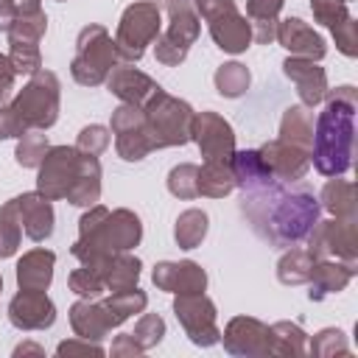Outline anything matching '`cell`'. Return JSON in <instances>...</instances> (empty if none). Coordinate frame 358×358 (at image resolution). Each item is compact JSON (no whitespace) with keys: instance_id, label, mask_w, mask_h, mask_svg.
<instances>
[{"instance_id":"1","label":"cell","mask_w":358,"mask_h":358,"mask_svg":"<svg viewBox=\"0 0 358 358\" xmlns=\"http://www.w3.org/2000/svg\"><path fill=\"white\" fill-rule=\"evenodd\" d=\"M241 213L252 232L271 246H296L319 221V199L308 185L274 176L241 187Z\"/></svg>"},{"instance_id":"2","label":"cell","mask_w":358,"mask_h":358,"mask_svg":"<svg viewBox=\"0 0 358 358\" xmlns=\"http://www.w3.org/2000/svg\"><path fill=\"white\" fill-rule=\"evenodd\" d=\"M355 109H358L355 87L344 84V87L327 90L324 109L316 117L313 145H310V162L322 176H341L352 168Z\"/></svg>"},{"instance_id":"3","label":"cell","mask_w":358,"mask_h":358,"mask_svg":"<svg viewBox=\"0 0 358 358\" xmlns=\"http://www.w3.org/2000/svg\"><path fill=\"white\" fill-rule=\"evenodd\" d=\"M143 238V224L140 218L120 207V210H106L101 204H92L81 221H78V241L73 243V257L78 263H103L106 257L117 252H129L140 243Z\"/></svg>"},{"instance_id":"4","label":"cell","mask_w":358,"mask_h":358,"mask_svg":"<svg viewBox=\"0 0 358 358\" xmlns=\"http://www.w3.org/2000/svg\"><path fill=\"white\" fill-rule=\"evenodd\" d=\"M59 90L62 84L56 73L39 67L31 76V81L14 95V101L8 103V112L22 134L31 129L45 131L59 120Z\"/></svg>"},{"instance_id":"5","label":"cell","mask_w":358,"mask_h":358,"mask_svg":"<svg viewBox=\"0 0 358 358\" xmlns=\"http://www.w3.org/2000/svg\"><path fill=\"white\" fill-rule=\"evenodd\" d=\"M143 117H145V131L154 151L190 143L196 112L187 101L168 95L162 87L143 103Z\"/></svg>"},{"instance_id":"6","label":"cell","mask_w":358,"mask_h":358,"mask_svg":"<svg viewBox=\"0 0 358 358\" xmlns=\"http://www.w3.org/2000/svg\"><path fill=\"white\" fill-rule=\"evenodd\" d=\"M120 64L115 39L103 25H87L81 28L76 39V56L70 62V73L81 87H98L106 84L109 73Z\"/></svg>"},{"instance_id":"7","label":"cell","mask_w":358,"mask_h":358,"mask_svg":"<svg viewBox=\"0 0 358 358\" xmlns=\"http://www.w3.org/2000/svg\"><path fill=\"white\" fill-rule=\"evenodd\" d=\"M162 28V11L154 0H137L131 3L120 22H117V34H115V48L123 64H134L143 59L145 48L157 39Z\"/></svg>"},{"instance_id":"8","label":"cell","mask_w":358,"mask_h":358,"mask_svg":"<svg viewBox=\"0 0 358 358\" xmlns=\"http://www.w3.org/2000/svg\"><path fill=\"white\" fill-rule=\"evenodd\" d=\"M168 28L162 34H157V45H154V56L159 64H179L185 62L190 45L199 39L201 31V17L196 14L193 0H168Z\"/></svg>"},{"instance_id":"9","label":"cell","mask_w":358,"mask_h":358,"mask_svg":"<svg viewBox=\"0 0 358 358\" xmlns=\"http://www.w3.org/2000/svg\"><path fill=\"white\" fill-rule=\"evenodd\" d=\"M196 14L207 22L213 42L224 53H243L252 42V25L238 11L235 0H193Z\"/></svg>"},{"instance_id":"10","label":"cell","mask_w":358,"mask_h":358,"mask_svg":"<svg viewBox=\"0 0 358 358\" xmlns=\"http://www.w3.org/2000/svg\"><path fill=\"white\" fill-rule=\"evenodd\" d=\"M90 159L92 157L81 154L76 145H53V148H48L45 159L39 162L36 190L50 201L67 199V193L73 190V185L78 182V176L84 173Z\"/></svg>"},{"instance_id":"11","label":"cell","mask_w":358,"mask_h":358,"mask_svg":"<svg viewBox=\"0 0 358 358\" xmlns=\"http://www.w3.org/2000/svg\"><path fill=\"white\" fill-rule=\"evenodd\" d=\"M308 252L316 260H358V227L355 218H333L316 221L308 232Z\"/></svg>"},{"instance_id":"12","label":"cell","mask_w":358,"mask_h":358,"mask_svg":"<svg viewBox=\"0 0 358 358\" xmlns=\"http://www.w3.org/2000/svg\"><path fill=\"white\" fill-rule=\"evenodd\" d=\"M173 313L185 330V336L196 347H213L221 341V330L215 324V302L201 294H176Z\"/></svg>"},{"instance_id":"13","label":"cell","mask_w":358,"mask_h":358,"mask_svg":"<svg viewBox=\"0 0 358 358\" xmlns=\"http://www.w3.org/2000/svg\"><path fill=\"white\" fill-rule=\"evenodd\" d=\"M109 131L115 134V148H117L120 159H126V162H140L154 151L148 131H145L143 106L120 103L112 112V129Z\"/></svg>"},{"instance_id":"14","label":"cell","mask_w":358,"mask_h":358,"mask_svg":"<svg viewBox=\"0 0 358 358\" xmlns=\"http://www.w3.org/2000/svg\"><path fill=\"white\" fill-rule=\"evenodd\" d=\"M190 140H196L204 162H224L229 165L235 154V131L218 112H199L193 117Z\"/></svg>"},{"instance_id":"15","label":"cell","mask_w":358,"mask_h":358,"mask_svg":"<svg viewBox=\"0 0 358 358\" xmlns=\"http://www.w3.org/2000/svg\"><path fill=\"white\" fill-rule=\"evenodd\" d=\"M310 11H313L316 22L330 28L338 50L344 56L355 59L358 56V31H355V20L350 17L347 0H310Z\"/></svg>"},{"instance_id":"16","label":"cell","mask_w":358,"mask_h":358,"mask_svg":"<svg viewBox=\"0 0 358 358\" xmlns=\"http://www.w3.org/2000/svg\"><path fill=\"white\" fill-rule=\"evenodd\" d=\"M221 338H224V347L229 355H246V358L271 355L268 352V324H263L260 319L235 316V319H229Z\"/></svg>"},{"instance_id":"17","label":"cell","mask_w":358,"mask_h":358,"mask_svg":"<svg viewBox=\"0 0 358 358\" xmlns=\"http://www.w3.org/2000/svg\"><path fill=\"white\" fill-rule=\"evenodd\" d=\"M8 322L17 330H48L56 322V305L45 291H25L8 302Z\"/></svg>"},{"instance_id":"18","label":"cell","mask_w":358,"mask_h":358,"mask_svg":"<svg viewBox=\"0 0 358 358\" xmlns=\"http://www.w3.org/2000/svg\"><path fill=\"white\" fill-rule=\"evenodd\" d=\"M282 73L294 81L302 106L313 109L324 101L327 95V73L324 67H319V62L313 59H302V56H288L282 62Z\"/></svg>"},{"instance_id":"19","label":"cell","mask_w":358,"mask_h":358,"mask_svg":"<svg viewBox=\"0 0 358 358\" xmlns=\"http://www.w3.org/2000/svg\"><path fill=\"white\" fill-rule=\"evenodd\" d=\"M151 280L159 291H168V294H201L207 288V274L193 260H179V263L162 260L154 266Z\"/></svg>"},{"instance_id":"20","label":"cell","mask_w":358,"mask_h":358,"mask_svg":"<svg viewBox=\"0 0 358 358\" xmlns=\"http://www.w3.org/2000/svg\"><path fill=\"white\" fill-rule=\"evenodd\" d=\"M274 39H277L291 56H302V59H313V62H319V59H324V53H327L324 39H322L308 22H302L299 17L277 20Z\"/></svg>"},{"instance_id":"21","label":"cell","mask_w":358,"mask_h":358,"mask_svg":"<svg viewBox=\"0 0 358 358\" xmlns=\"http://www.w3.org/2000/svg\"><path fill=\"white\" fill-rule=\"evenodd\" d=\"M257 151H260L266 168L280 182H299L308 173V168H310V154L302 151V148H296V145L282 143L280 137L271 140V143H266V145H260Z\"/></svg>"},{"instance_id":"22","label":"cell","mask_w":358,"mask_h":358,"mask_svg":"<svg viewBox=\"0 0 358 358\" xmlns=\"http://www.w3.org/2000/svg\"><path fill=\"white\" fill-rule=\"evenodd\" d=\"M106 87L115 98H120L123 103H131V106H143L159 90V84L151 76H145L143 70H137L131 64H123V62L109 73Z\"/></svg>"},{"instance_id":"23","label":"cell","mask_w":358,"mask_h":358,"mask_svg":"<svg viewBox=\"0 0 358 358\" xmlns=\"http://www.w3.org/2000/svg\"><path fill=\"white\" fill-rule=\"evenodd\" d=\"M17 201V213H20V221H22V229L31 241L42 243L50 238L53 232V204L50 199H45L39 190L36 193H22L14 199Z\"/></svg>"},{"instance_id":"24","label":"cell","mask_w":358,"mask_h":358,"mask_svg":"<svg viewBox=\"0 0 358 358\" xmlns=\"http://www.w3.org/2000/svg\"><path fill=\"white\" fill-rule=\"evenodd\" d=\"M355 271H358L355 263H344V260H316L313 268H310V277H308V282H310L308 296H310L313 302H319V299H324V296H330V294L344 291V288L350 285V280L355 277Z\"/></svg>"},{"instance_id":"25","label":"cell","mask_w":358,"mask_h":358,"mask_svg":"<svg viewBox=\"0 0 358 358\" xmlns=\"http://www.w3.org/2000/svg\"><path fill=\"white\" fill-rule=\"evenodd\" d=\"M70 324L78 338H90V341H101L109 330H115L109 310L98 299H78L70 308Z\"/></svg>"},{"instance_id":"26","label":"cell","mask_w":358,"mask_h":358,"mask_svg":"<svg viewBox=\"0 0 358 358\" xmlns=\"http://www.w3.org/2000/svg\"><path fill=\"white\" fill-rule=\"evenodd\" d=\"M56 255L50 249H31L17 260V285L25 291H45L53 280Z\"/></svg>"},{"instance_id":"27","label":"cell","mask_w":358,"mask_h":358,"mask_svg":"<svg viewBox=\"0 0 358 358\" xmlns=\"http://www.w3.org/2000/svg\"><path fill=\"white\" fill-rule=\"evenodd\" d=\"M280 140L310 154L313 145V112L308 106H288L280 120Z\"/></svg>"},{"instance_id":"28","label":"cell","mask_w":358,"mask_h":358,"mask_svg":"<svg viewBox=\"0 0 358 358\" xmlns=\"http://www.w3.org/2000/svg\"><path fill=\"white\" fill-rule=\"evenodd\" d=\"M103 268V282H106V291L115 294V291H126V288H134L137 280H140V268L143 263L129 255V252H117L112 257H106L101 263Z\"/></svg>"},{"instance_id":"29","label":"cell","mask_w":358,"mask_h":358,"mask_svg":"<svg viewBox=\"0 0 358 358\" xmlns=\"http://www.w3.org/2000/svg\"><path fill=\"white\" fill-rule=\"evenodd\" d=\"M268 352L271 355H308V333L296 322H274L268 327Z\"/></svg>"},{"instance_id":"30","label":"cell","mask_w":358,"mask_h":358,"mask_svg":"<svg viewBox=\"0 0 358 358\" xmlns=\"http://www.w3.org/2000/svg\"><path fill=\"white\" fill-rule=\"evenodd\" d=\"M322 207L327 213H333L336 218H355L358 213V193H355V185L347 182V179H338L333 176L324 187H322V196H319Z\"/></svg>"},{"instance_id":"31","label":"cell","mask_w":358,"mask_h":358,"mask_svg":"<svg viewBox=\"0 0 358 358\" xmlns=\"http://www.w3.org/2000/svg\"><path fill=\"white\" fill-rule=\"evenodd\" d=\"M285 0H246V14L252 25V39L257 45H268L277 31V17Z\"/></svg>"},{"instance_id":"32","label":"cell","mask_w":358,"mask_h":358,"mask_svg":"<svg viewBox=\"0 0 358 358\" xmlns=\"http://www.w3.org/2000/svg\"><path fill=\"white\" fill-rule=\"evenodd\" d=\"M101 302H103V308L109 310L112 324L120 327V324H123L126 319H131L134 313H143V310H145L148 296H145V291H140V288L134 285V288H126V291H115V294H109V296L101 299Z\"/></svg>"},{"instance_id":"33","label":"cell","mask_w":358,"mask_h":358,"mask_svg":"<svg viewBox=\"0 0 358 358\" xmlns=\"http://www.w3.org/2000/svg\"><path fill=\"white\" fill-rule=\"evenodd\" d=\"M235 190V176L232 168L224 162H204L199 168V196L210 199H224Z\"/></svg>"},{"instance_id":"34","label":"cell","mask_w":358,"mask_h":358,"mask_svg":"<svg viewBox=\"0 0 358 358\" xmlns=\"http://www.w3.org/2000/svg\"><path fill=\"white\" fill-rule=\"evenodd\" d=\"M313 263H316V257H313L308 249L291 246V249L280 257V263H277V280H280L282 285H302V282H308Z\"/></svg>"},{"instance_id":"35","label":"cell","mask_w":358,"mask_h":358,"mask_svg":"<svg viewBox=\"0 0 358 358\" xmlns=\"http://www.w3.org/2000/svg\"><path fill=\"white\" fill-rule=\"evenodd\" d=\"M207 227L210 224H207V213L204 210H196V207L185 210L173 224V238H176L179 249H196L204 241Z\"/></svg>"},{"instance_id":"36","label":"cell","mask_w":358,"mask_h":358,"mask_svg":"<svg viewBox=\"0 0 358 358\" xmlns=\"http://www.w3.org/2000/svg\"><path fill=\"white\" fill-rule=\"evenodd\" d=\"M101 199V162L98 157H92L84 168V173L78 176V182L73 185V190L67 193V201L76 207H92Z\"/></svg>"},{"instance_id":"37","label":"cell","mask_w":358,"mask_h":358,"mask_svg":"<svg viewBox=\"0 0 358 358\" xmlns=\"http://www.w3.org/2000/svg\"><path fill=\"white\" fill-rule=\"evenodd\" d=\"M215 90L224 95V98H241L246 90H249V81H252V76H249V70H246V64H241V62H227V64H221L218 70H215Z\"/></svg>"},{"instance_id":"38","label":"cell","mask_w":358,"mask_h":358,"mask_svg":"<svg viewBox=\"0 0 358 358\" xmlns=\"http://www.w3.org/2000/svg\"><path fill=\"white\" fill-rule=\"evenodd\" d=\"M67 285H70V291H73V294H78L81 299H98V296L106 291L101 263H92V266L81 263V268H76V271L70 274Z\"/></svg>"},{"instance_id":"39","label":"cell","mask_w":358,"mask_h":358,"mask_svg":"<svg viewBox=\"0 0 358 358\" xmlns=\"http://www.w3.org/2000/svg\"><path fill=\"white\" fill-rule=\"evenodd\" d=\"M20 238H22V221L17 213V201L11 199L0 207V260L17 252Z\"/></svg>"},{"instance_id":"40","label":"cell","mask_w":358,"mask_h":358,"mask_svg":"<svg viewBox=\"0 0 358 358\" xmlns=\"http://www.w3.org/2000/svg\"><path fill=\"white\" fill-rule=\"evenodd\" d=\"M48 134L45 131H39V129H31V131H25L22 137H20V143H17V165H22V168H39V162L45 159V154H48Z\"/></svg>"},{"instance_id":"41","label":"cell","mask_w":358,"mask_h":358,"mask_svg":"<svg viewBox=\"0 0 358 358\" xmlns=\"http://www.w3.org/2000/svg\"><path fill=\"white\" fill-rule=\"evenodd\" d=\"M8 62L14 67L17 76H34L42 67V56H39V42H8Z\"/></svg>"},{"instance_id":"42","label":"cell","mask_w":358,"mask_h":358,"mask_svg":"<svg viewBox=\"0 0 358 358\" xmlns=\"http://www.w3.org/2000/svg\"><path fill=\"white\" fill-rule=\"evenodd\" d=\"M168 190L176 199H196L199 196V165L182 162V165L171 168V173H168Z\"/></svg>"},{"instance_id":"43","label":"cell","mask_w":358,"mask_h":358,"mask_svg":"<svg viewBox=\"0 0 358 358\" xmlns=\"http://www.w3.org/2000/svg\"><path fill=\"white\" fill-rule=\"evenodd\" d=\"M48 31V17L45 11H36V14H22V17H14V22L8 25V42L20 39V42H39L42 34Z\"/></svg>"},{"instance_id":"44","label":"cell","mask_w":358,"mask_h":358,"mask_svg":"<svg viewBox=\"0 0 358 358\" xmlns=\"http://www.w3.org/2000/svg\"><path fill=\"white\" fill-rule=\"evenodd\" d=\"M129 336L145 352V350H151V347H157L162 341V336H165V319L159 313H143L140 322L134 324V330Z\"/></svg>"},{"instance_id":"45","label":"cell","mask_w":358,"mask_h":358,"mask_svg":"<svg viewBox=\"0 0 358 358\" xmlns=\"http://www.w3.org/2000/svg\"><path fill=\"white\" fill-rule=\"evenodd\" d=\"M308 352H313V355H319V358H330V355H347L350 352V344H347V338H344V333L341 330H336V327H324V330H319L316 336H313V341L308 344Z\"/></svg>"},{"instance_id":"46","label":"cell","mask_w":358,"mask_h":358,"mask_svg":"<svg viewBox=\"0 0 358 358\" xmlns=\"http://www.w3.org/2000/svg\"><path fill=\"white\" fill-rule=\"evenodd\" d=\"M76 148H78L81 154H90V157L103 154V151L109 148V129H106V126H98V123L84 126V129L78 131Z\"/></svg>"},{"instance_id":"47","label":"cell","mask_w":358,"mask_h":358,"mask_svg":"<svg viewBox=\"0 0 358 358\" xmlns=\"http://www.w3.org/2000/svg\"><path fill=\"white\" fill-rule=\"evenodd\" d=\"M103 355V347H98L95 341H90V338H76V341H62L59 347H56V355Z\"/></svg>"},{"instance_id":"48","label":"cell","mask_w":358,"mask_h":358,"mask_svg":"<svg viewBox=\"0 0 358 358\" xmlns=\"http://www.w3.org/2000/svg\"><path fill=\"white\" fill-rule=\"evenodd\" d=\"M14 78H17V73H14L11 62H8V56L0 53V106L6 103V98H8L11 87H14Z\"/></svg>"},{"instance_id":"49","label":"cell","mask_w":358,"mask_h":358,"mask_svg":"<svg viewBox=\"0 0 358 358\" xmlns=\"http://www.w3.org/2000/svg\"><path fill=\"white\" fill-rule=\"evenodd\" d=\"M11 137H22V131L14 123L8 106H0V140H11Z\"/></svg>"},{"instance_id":"50","label":"cell","mask_w":358,"mask_h":358,"mask_svg":"<svg viewBox=\"0 0 358 358\" xmlns=\"http://www.w3.org/2000/svg\"><path fill=\"white\" fill-rule=\"evenodd\" d=\"M143 350L134 344V338L129 336V333H123V336H117L115 341H112V355H140Z\"/></svg>"},{"instance_id":"51","label":"cell","mask_w":358,"mask_h":358,"mask_svg":"<svg viewBox=\"0 0 358 358\" xmlns=\"http://www.w3.org/2000/svg\"><path fill=\"white\" fill-rule=\"evenodd\" d=\"M17 17V8L11 0H0V31H8V25L14 22Z\"/></svg>"},{"instance_id":"52","label":"cell","mask_w":358,"mask_h":358,"mask_svg":"<svg viewBox=\"0 0 358 358\" xmlns=\"http://www.w3.org/2000/svg\"><path fill=\"white\" fill-rule=\"evenodd\" d=\"M11 3H14V8H17V17L42 11V3H39V0H11Z\"/></svg>"},{"instance_id":"53","label":"cell","mask_w":358,"mask_h":358,"mask_svg":"<svg viewBox=\"0 0 358 358\" xmlns=\"http://www.w3.org/2000/svg\"><path fill=\"white\" fill-rule=\"evenodd\" d=\"M14 355L20 358V355H45V350L39 347V344H31V341H25V344H20L17 350H14Z\"/></svg>"},{"instance_id":"54","label":"cell","mask_w":358,"mask_h":358,"mask_svg":"<svg viewBox=\"0 0 358 358\" xmlns=\"http://www.w3.org/2000/svg\"><path fill=\"white\" fill-rule=\"evenodd\" d=\"M0 291H3V277H0Z\"/></svg>"},{"instance_id":"55","label":"cell","mask_w":358,"mask_h":358,"mask_svg":"<svg viewBox=\"0 0 358 358\" xmlns=\"http://www.w3.org/2000/svg\"><path fill=\"white\" fill-rule=\"evenodd\" d=\"M59 3H64V0H59Z\"/></svg>"},{"instance_id":"56","label":"cell","mask_w":358,"mask_h":358,"mask_svg":"<svg viewBox=\"0 0 358 358\" xmlns=\"http://www.w3.org/2000/svg\"><path fill=\"white\" fill-rule=\"evenodd\" d=\"M347 3H350V0H347Z\"/></svg>"}]
</instances>
